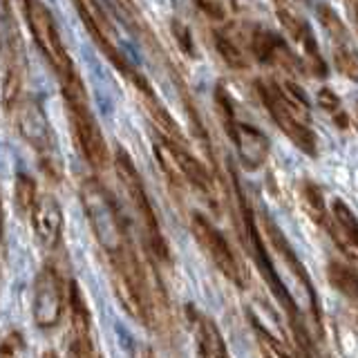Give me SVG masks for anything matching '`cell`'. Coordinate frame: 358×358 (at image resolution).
I'll return each mask as SVG.
<instances>
[{"instance_id": "6da1fadb", "label": "cell", "mask_w": 358, "mask_h": 358, "mask_svg": "<svg viewBox=\"0 0 358 358\" xmlns=\"http://www.w3.org/2000/svg\"><path fill=\"white\" fill-rule=\"evenodd\" d=\"M257 94L268 112V117L280 128V132L296 145L298 150L313 157L316 155V132L311 130L309 106L305 92L296 83L257 81Z\"/></svg>"}, {"instance_id": "7a4b0ae2", "label": "cell", "mask_w": 358, "mask_h": 358, "mask_svg": "<svg viewBox=\"0 0 358 358\" xmlns=\"http://www.w3.org/2000/svg\"><path fill=\"white\" fill-rule=\"evenodd\" d=\"M81 201L94 238L108 255L130 244L126 220L99 179H85L81 186Z\"/></svg>"}, {"instance_id": "3957f363", "label": "cell", "mask_w": 358, "mask_h": 358, "mask_svg": "<svg viewBox=\"0 0 358 358\" xmlns=\"http://www.w3.org/2000/svg\"><path fill=\"white\" fill-rule=\"evenodd\" d=\"M61 85H63L67 115H70L72 132L78 141V148H81L90 166L103 168L110 162V150L103 139V132H101L92 110L87 106V92L81 83V78H78V74H74L70 78H65V81H61Z\"/></svg>"}, {"instance_id": "277c9868", "label": "cell", "mask_w": 358, "mask_h": 358, "mask_svg": "<svg viewBox=\"0 0 358 358\" xmlns=\"http://www.w3.org/2000/svg\"><path fill=\"white\" fill-rule=\"evenodd\" d=\"M115 171L121 179L123 188H126L128 199L137 213V217L141 222V229H143V238H145V246L150 249V253L157 257V260L168 262L171 260V251H168V244L166 238L159 229V220H157V213L150 204V197L145 195V188L141 182V175L137 171V166L130 159V157L119 150L115 157Z\"/></svg>"}, {"instance_id": "5b68a950", "label": "cell", "mask_w": 358, "mask_h": 358, "mask_svg": "<svg viewBox=\"0 0 358 358\" xmlns=\"http://www.w3.org/2000/svg\"><path fill=\"white\" fill-rule=\"evenodd\" d=\"M25 18H27L34 43L38 45V50L43 52L45 61L50 63L54 74L59 76L61 81L74 76L76 74L74 63L61 41V34L54 22L52 11L45 7L41 0H25Z\"/></svg>"}, {"instance_id": "8992f818", "label": "cell", "mask_w": 358, "mask_h": 358, "mask_svg": "<svg viewBox=\"0 0 358 358\" xmlns=\"http://www.w3.org/2000/svg\"><path fill=\"white\" fill-rule=\"evenodd\" d=\"M74 3L78 7V14H81V20L85 22L90 36L96 41V45L101 48V52H103L108 59H110V63L115 65L117 70L128 78V81H132L134 85H137L145 96L152 94L148 81H145V78L137 70H134V65L119 50L115 29H112L110 20L106 16V11L101 9V5L96 3V0H74Z\"/></svg>"}, {"instance_id": "52a82bcc", "label": "cell", "mask_w": 358, "mask_h": 358, "mask_svg": "<svg viewBox=\"0 0 358 358\" xmlns=\"http://www.w3.org/2000/svg\"><path fill=\"white\" fill-rule=\"evenodd\" d=\"M275 16L282 29L287 31V36L291 38V43H294V48L298 50L296 54L302 63V70L318 78L327 76V65H324L318 41L313 36L309 22L289 5V0H275Z\"/></svg>"}, {"instance_id": "ba28073f", "label": "cell", "mask_w": 358, "mask_h": 358, "mask_svg": "<svg viewBox=\"0 0 358 358\" xmlns=\"http://www.w3.org/2000/svg\"><path fill=\"white\" fill-rule=\"evenodd\" d=\"M190 229H193V235H195L197 244L201 246V251H204L208 255V260L217 266V271L224 278H229L233 285L246 287L244 268L238 262V257H235L227 238H224V235L213 227L204 215H199V213H195V215L190 217Z\"/></svg>"}, {"instance_id": "9c48e42d", "label": "cell", "mask_w": 358, "mask_h": 358, "mask_svg": "<svg viewBox=\"0 0 358 358\" xmlns=\"http://www.w3.org/2000/svg\"><path fill=\"white\" fill-rule=\"evenodd\" d=\"M240 193V190H238ZM240 208H242V220H244V227H246V235H249V242H251V251H253V257H255V264H257V271L262 273L264 282L271 287L273 296L278 298L280 305L285 307V311L291 316V320L296 322V329H298V307L294 302V296L289 294V289L285 287V282L280 280L275 266L271 262V257H268V251L264 246V240L260 235V229H257L255 224V217H253V210L249 206V201L244 199V195L240 193Z\"/></svg>"}, {"instance_id": "30bf717a", "label": "cell", "mask_w": 358, "mask_h": 358, "mask_svg": "<svg viewBox=\"0 0 358 358\" xmlns=\"http://www.w3.org/2000/svg\"><path fill=\"white\" fill-rule=\"evenodd\" d=\"M18 106V132L22 134V139H25L34 150H36L41 157H43V168L48 171L52 177H61L59 173V159H56V148H54V134H52V128H50V121L45 117V112L38 103H34V101H22V103H16Z\"/></svg>"}, {"instance_id": "8fae6325", "label": "cell", "mask_w": 358, "mask_h": 358, "mask_svg": "<svg viewBox=\"0 0 358 358\" xmlns=\"http://www.w3.org/2000/svg\"><path fill=\"white\" fill-rule=\"evenodd\" d=\"M67 302V289L61 273L54 266H45L36 278V287H34V322L38 327L48 329L59 324Z\"/></svg>"}, {"instance_id": "7c38bea8", "label": "cell", "mask_w": 358, "mask_h": 358, "mask_svg": "<svg viewBox=\"0 0 358 358\" xmlns=\"http://www.w3.org/2000/svg\"><path fill=\"white\" fill-rule=\"evenodd\" d=\"M246 45H249V52L253 54V59H257L264 65L280 67V70H287L291 74L305 72L298 54L291 50L285 43V38L278 36L275 31L253 27L249 31V36H246Z\"/></svg>"}, {"instance_id": "4fadbf2b", "label": "cell", "mask_w": 358, "mask_h": 358, "mask_svg": "<svg viewBox=\"0 0 358 358\" xmlns=\"http://www.w3.org/2000/svg\"><path fill=\"white\" fill-rule=\"evenodd\" d=\"M262 227H264V233H266L268 242H271V249L280 255V260L285 262V266L289 268V271L296 275V280L302 285V289L307 291V298H309V305H311L313 316L320 318L318 298H316V291H313L311 278H309V273H307V268L302 266V262L298 260V255L294 253V249H291V244L287 242L285 233L280 231V229H278V224H275L271 217H266V215H262Z\"/></svg>"}, {"instance_id": "5bb4252c", "label": "cell", "mask_w": 358, "mask_h": 358, "mask_svg": "<svg viewBox=\"0 0 358 358\" xmlns=\"http://www.w3.org/2000/svg\"><path fill=\"white\" fill-rule=\"evenodd\" d=\"M231 141L238 148V159L246 171L260 168L268 159V152H271V141H268L266 134L244 121L235 123V128L231 132Z\"/></svg>"}, {"instance_id": "9a60e30c", "label": "cell", "mask_w": 358, "mask_h": 358, "mask_svg": "<svg viewBox=\"0 0 358 358\" xmlns=\"http://www.w3.org/2000/svg\"><path fill=\"white\" fill-rule=\"evenodd\" d=\"M318 16L324 31L329 34L331 45H334V56H336V65L338 70L345 72L350 78H356V54L352 48L350 34H347L341 16L329 5H318Z\"/></svg>"}, {"instance_id": "2e32d148", "label": "cell", "mask_w": 358, "mask_h": 358, "mask_svg": "<svg viewBox=\"0 0 358 358\" xmlns=\"http://www.w3.org/2000/svg\"><path fill=\"white\" fill-rule=\"evenodd\" d=\"M31 224H34V233L41 240L45 249H54L61 242V233H63V210L61 204L54 197L45 195L38 197L36 204L29 210Z\"/></svg>"}, {"instance_id": "e0dca14e", "label": "cell", "mask_w": 358, "mask_h": 358, "mask_svg": "<svg viewBox=\"0 0 358 358\" xmlns=\"http://www.w3.org/2000/svg\"><path fill=\"white\" fill-rule=\"evenodd\" d=\"M324 229L329 231L334 242L338 244V249L354 262L358 253V224H356L354 210L347 206L343 199H334L327 227Z\"/></svg>"}, {"instance_id": "ac0fdd59", "label": "cell", "mask_w": 358, "mask_h": 358, "mask_svg": "<svg viewBox=\"0 0 358 358\" xmlns=\"http://www.w3.org/2000/svg\"><path fill=\"white\" fill-rule=\"evenodd\" d=\"M186 313H188L190 327H193V334H195L197 358H231L217 324L208 316H204V313H199L193 305L186 307Z\"/></svg>"}, {"instance_id": "d6986e66", "label": "cell", "mask_w": 358, "mask_h": 358, "mask_svg": "<svg viewBox=\"0 0 358 358\" xmlns=\"http://www.w3.org/2000/svg\"><path fill=\"white\" fill-rule=\"evenodd\" d=\"M298 197H300V204L309 215V220L316 222L322 229L327 227L329 210H327V206H324L322 190L313 182H309V179H305V182H300V186H298Z\"/></svg>"}, {"instance_id": "ffe728a7", "label": "cell", "mask_w": 358, "mask_h": 358, "mask_svg": "<svg viewBox=\"0 0 358 358\" xmlns=\"http://www.w3.org/2000/svg\"><path fill=\"white\" fill-rule=\"evenodd\" d=\"M67 305H70L72 331H92V313L87 309L81 287H78L74 280L70 282V287H67Z\"/></svg>"}, {"instance_id": "44dd1931", "label": "cell", "mask_w": 358, "mask_h": 358, "mask_svg": "<svg viewBox=\"0 0 358 358\" xmlns=\"http://www.w3.org/2000/svg\"><path fill=\"white\" fill-rule=\"evenodd\" d=\"M327 275H329V282L336 291H341L345 298H350L352 302L356 300L358 296V278H356V271L354 266H347L343 262H329V268H327Z\"/></svg>"}, {"instance_id": "7402d4cb", "label": "cell", "mask_w": 358, "mask_h": 358, "mask_svg": "<svg viewBox=\"0 0 358 358\" xmlns=\"http://www.w3.org/2000/svg\"><path fill=\"white\" fill-rule=\"evenodd\" d=\"M215 48H217L222 59L227 61L233 70H246V67H249V54H246V50H242V45L235 41L229 31L217 34Z\"/></svg>"}, {"instance_id": "603a6c76", "label": "cell", "mask_w": 358, "mask_h": 358, "mask_svg": "<svg viewBox=\"0 0 358 358\" xmlns=\"http://www.w3.org/2000/svg\"><path fill=\"white\" fill-rule=\"evenodd\" d=\"M14 199H16V208L20 213H29L31 206L36 204L38 199V190H36V182L25 175V173H18L16 177V186H14Z\"/></svg>"}, {"instance_id": "cb8c5ba5", "label": "cell", "mask_w": 358, "mask_h": 358, "mask_svg": "<svg viewBox=\"0 0 358 358\" xmlns=\"http://www.w3.org/2000/svg\"><path fill=\"white\" fill-rule=\"evenodd\" d=\"M249 318H251V322L255 324V329H257V334H260V350H262V356L264 358H294L291 356L287 350H285V345L280 343L275 336H271V331H268L264 324L257 320L253 313H249Z\"/></svg>"}, {"instance_id": "d4e9b609", "label": "cell", "mask_w": 358, "mask_h": 358, "mask_svg": "<svg viewBox=\"0 0 358 358\" xmlns=\"http://www.w3.org/2000/svg\"><path fill=\"white\" fill-rule=\"evenodd\" d=\"M318 103H320L322 110H327L329 115L334 117L336 126H341V128H347V126H350V119H347V115H345V110H343V103H341L338 94L331 92L329 87H322L320 92H318Z\"/></svg>"}, {"instance_id": "484cf974", "label": "cell", "mask_w": 358, "mask_h": 358, "mask_svg": "<svg viewBox=\"0 0 358 358\" xmlns=\"http://www.w3.org/2000/svg\"><path fill=\"white\" fill-rule=\"evenodd\" d=\"M193 3L213 20H224V18H227V9H224L222 0H193Z\"/></svg>"}, {"instance_id": "4316f807", "label": "cell", "mask_w": 358, "mask_h": 358, "mask_svg": "<svg viewBox=\"0 0 358 358\" xmlns=\"http://www.w3.org/2000/svg\"><path fill=\"white\" fill-rule=\"evenodd\" d=\"M173 34H175V38L179 43V48H182L188 56H193V41H190L188 27L182 25V22H173Z\"/></svg>"}, {"instance_id": "83f0119b", "label": "cell", "mask_w": 358, "mask_h": 358, "mask_svg": "<svg viewBox=\"0 0 358 358\" xmlns=\"http://www.w3.org/2000/svg\"><path fill=\"white\" fill-rule=\"evenodd\" d=\"M18 343H22L18 334H11L9 338L0 341V358H14L16 350H18Z\"/></svg>"}, {"instance_id": "f1b7e54d", "label": "cell", "mask_w": 358, "mask_h": 358, "mask_svg": "<svg viewBox=\"0 0 358 358\" xmlns=\"http://www.w3.org/2000/svg\"><path fill=\"white\" fill-rule=\"evenodd\" d=\"M137 358H155V356H152V352H150V350H139Z\"/></svg>"}, {"instance_id": "f546056e", "label": "cell", "mask_w": 358, "mask_h": 358, "mask_svg": "<svg viewBox=\"0 0 358 358\" xmlns=\"http://www.w3.org/2000/svg\"><path fill=\"white\" fill-rule=\"evenodd\" d=\"M5 16H7V3L0 0V18H5Z\"/></svg>"}, {"instance_id": "4dcf8cb0", "label": "cell", "mask_w": 358, "mask_h": 358, "mask_svg": "<svg viewBox=\"0 0 358 358\" xmlns=\"http://www.w3.org/2000/svg\"><path fill=\"white\" fill-rule=\"evenodd\" d=\"M0 238H3V206H0Z\"/></svg>"}, {"instance_id": "1f68e13d", "label": "cell", "mask_w": 358, "mask_h": 358, "mask_svg": "<svg viewBox=\"0 0 358 358\" xmlns=\"http://www.w3.org/2000/svg\"><path fill=\"white\" fill-rule=\"evenodd\" d=\"M352 3H354V0H352Z\"/></svg>"}]
</instances>
